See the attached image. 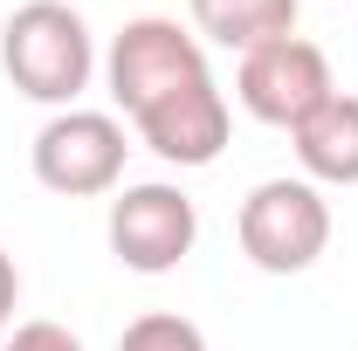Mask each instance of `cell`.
<instances>
[{
  "instance_id": "cell-1",
  "label": "cell",
  "mask_w": 358,
  "mask_h": 351,
  "mask_svg": "<svg viewBox=\"0 0 358 351\" xmlns=\"http://www.w3.org/2000/svg\"><path fill=\"white\" fill-rule=\"evenodd\" d=\"M0 69H7V83L21 89L28 103L76 110V96L96 76L90 21L69 0H28V7H14L7 28H0Z\"/></svg>"
},
{
  "instance_id": "cell-2",
  "label": "cell",
  "mask_w": 358,
  "mask_h": 351,
  "mask_svg": "<svg viewBox=\"0 0 358 351\" xmlns=\"http://www.w3.org/2000/svg\"><path fill=\"white\" fill-rule=\"evenodd\" d=\"M234 241L262 275H303L317 255L331 248V200L310 179H262L248 186L241 214H234Z\"/></svg>"
},
{
  "instance_id": "cell-3",
  "label": "cell",
  "mask_w": 358,
  "mask_h": 351,
  "mask_svg": "<svg viewBox=\"0 0 358 351\" xmlns=\"http://www.w3.org/2000/svg\"><path fill=\"white\" fill-rule=\"evenodd\" d=\"M200 76H214V69H207V42H200L193 28L166 21V14L124 21V28L110 35V48H103V83H110V96H117L124 117L152 110L159 96L200 83Z\"/></svg>"
},
{
  "instance_id": "cell-4",
  "label": "cell",
  "mask_w": 358,
  "mask_h": 351,
  "mask_svg": "<svg viewBox=\"0 0 358 351\" xmlns=\"http://www.w3.org/2000/svg\"><path fill=\"white\" fill-rule=\"evenodd\" d=\"M124 152H131L124 117L76 103V110H55L42 131H35L28 166H35V179H42L48 193H62V200H96V193H117Z\"/></svg>"
},
{
  "instance_id": "cell-5",
  "label": "cell",
  "mask_w": 358,
  "mask_h": 351,
  "mask_svg": "<svg viewBox=\"0 0 358 351\" xmlns=\"http://www.w3.org/2000/svg\"><path fill=\"white\" fill-rule=\"evenodd\" d=\"M103 234H110V255L131 275H173L200 241V207L173 179H138V186H117Z\"/></svg>"
},
{
  "instance_id": "cell-6",
  "label": "cell",
  "mask_w": 358,
  "mask_h": 351,
  "mask_svg": "<svg viewBox=\"0 0 358 351\" xmlns=\"http://www.w3.org/2000/svg\"><path fill=\"white\" fill-rule=\"evenodd\" d=\"M234 96L255 124H275V131H296L317 103H331L338 83H331V55L310 42V35H282V42H262L241 55L234 69Z\"/></svg>"
},
{
  "instance_id": "cell-7",
  "label": "cell",
  "mask_w": 358,
  "mask_h": 351,
  "mask_svg": "<svg viewBox=\"0 0 358 351\" xmlns=\"http://www.w3.org/2000/svg\"><path fill=\"white\" fill-rule=\"evenodd\" d=\"M227 89L214 83V76H200V83L173 89V96H159L152 110H138L131 131L145 152H159L166 166H179V173H193V166H214L227 152Z\"/></svg>"
},
{
  "instance_id": "cell-8",
  "label": "cell",
  "mask_w": 358,
  "mask_h": 351,
  "mask_svg": "<svg viewBox=\"0 0 358 351\" xmlns=\"http://www.w3.org/2000/svg\"><path fill=\"white\" fill-rule=\"evenodd\" d=\"M296 145V166L310 186H358V96H331V103H317L310 117L289 131Z\"/></svg>"
},
{
  "instance_id": "cell-9",
  "label": "cell",
  "mask_w": 358,
  "mask_h": 351,
  "mask_svg": "<svg viewBox=\"0 0 358 351\" xmlns=\"http://www.w3.org/2000/svg\"><path fill=\"white\" fill-rule=\"evenodd\" d=\"M186 14L200 42L234 48V55L296 35V0H186Z\"/></svg>"
},
{
  "instance_id": "cell-10",
  "label": "cell",
  "mask_w": 358,
  "mask_h": 351,
  "mask_svg": "<svg viewBox=\"0 0 358 351\" xmlns=\"http://www.w3.org/2000/svg\"><path fill=\"white\" fill-rule=\"evenodd\" d=\"M117 351H207V331L193 317H179V310H145V317L124 324Z\"/></svg>"
},
{
  "instance_id": "cell-11",
  "label": "cell",
  "mask_w": 358,
  "mask_h": 351,
  "mask_svg": "<svg viewBox=\"0 0 358 351\" xmlns=\"http://www.w3.org/2000/svg\"><path fill=\"white\" fill-rule=\"evenodd\" d=\"M0 351H83V338L62 331V324H48V317H35V324H14L0 338Z\"/></svg>"
},
{
  "instance_id": "cell-12",
  "label": "cell",
  "mask_w": 358,
  "mask_h": 351,
  "mask_svg": "<svg viewBox=\"0 0 358 351\" xmlns=\"http://www.w3.org/2000/svg\"><path fill=\"white\" fill-rule=\"evenodd\" d=\"M14 303H21V268L0 248V338H7V324H14Z\"/></svg>"
}]
</instances>
